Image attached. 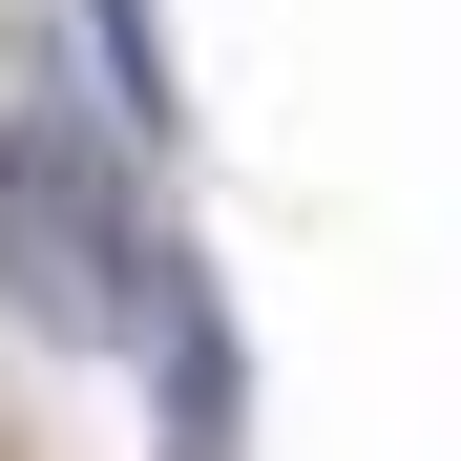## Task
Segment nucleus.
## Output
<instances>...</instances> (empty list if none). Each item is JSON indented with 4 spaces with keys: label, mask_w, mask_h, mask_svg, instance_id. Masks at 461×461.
<instances>
[{
    "label": "nucleus",
    "mask_w": 461,
    "mask_h": 461,
    "mask_svg": "<svg viewBox=\"0 0 461 461\" xmlns=\"http://www.w3.org/2000/svg\"><path fill=\"white\" fill-rule=\"evenodd\" d=\"M85 42H105V126L168 147V126H189V85H168V0H85Z\"/></svg>",
    "instance_id": "3"
},
{
    "label": "nucleus",
    "mask_w": 461,
    "mask_h": 461,
    "mask_svg": "<svg viewBox=\"0 0 461 461\" xmlns=\"http://www.w3.org/2000/svg\"><path fill=\"white\" fill-rule=\"evenodd\" d=\"M147 399H168V461H230V420H252V377H230V294L168 252L147 273Z\"/></svg>",
    "instance_id": "2"
},
{
    "label": "nucleus",
    "mask_w": 461,
    "mask_h": 461,
    "mask_svg": "<svg viewBox=\"0 0 461 461\" xmlns=\"http://www.w3.org/2000/svg\"><path fill=\"white\" fill-rule=\"evenodd\" d=\"M147 273H168L147 147L85 126V85H22V105H0V315L105 357V336H147Z\"/></svg>",
    "instance_id": "1"
}]
</instances>
